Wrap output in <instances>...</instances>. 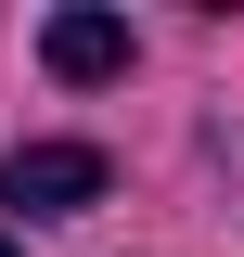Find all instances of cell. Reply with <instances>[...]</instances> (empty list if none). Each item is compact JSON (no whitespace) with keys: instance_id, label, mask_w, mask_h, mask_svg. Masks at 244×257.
I'll return each mask as SVG.
<instances>
[{"instance_id":"6da1fadb","label":"cell","mask_w":244,"mask_h":257,"mask_svg":"<svg viewBox=\"0 0 244 257\" xmlns=\"http://www.w3.org/2000/svg\"><path fill=\"white\" fill-rule=\"evenodd\" d=\"M103 142H13L0 155V206H26V219H77V206H103Z\"/></svg>"},{"instance_id":"7a4b0ae2","label":"cell","mask_w":244,"mask_h":257,"mask_svg":"<svg viewBox=\"0 0 244 257\" xmlns=\"http://www.w3.org/2000/svg\"><path fill=\"white\" fill-rule=\"evenodd\" d=\"M39 64H52L64 90H90V77H129V13H52V26H39Z\"/></svg>"},{"instance_id":"3957f363","label":"cell","mask_w":244,"mask_h":257,"mask_svg":"<svg viewBox=\"0 0 244 257\" xmlns=\"http://www.w3.org/2000/svg\"><path fill=\"white\" fill-rule=\"evenodd\" d=\"M0 257H13V244H0Z\"/></svg>"}]
</instances>
